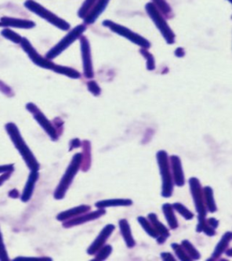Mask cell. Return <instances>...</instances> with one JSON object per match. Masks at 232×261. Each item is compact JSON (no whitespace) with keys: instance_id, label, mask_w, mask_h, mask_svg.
<instances>
[{"instance_id":"cell-1","label":"cell","mask_w":232,"mask_h":261,"mask_svg":"<svg viewBox=\"0 0 232 261\" xmlns=\"http://www.w3.org/2000/svg\"><path fill=\"white\" fill-rule=\"evenodd\" d=\"M6 130L7 134H9L15 147L18 149L21 156L23 157L24 161L26 162L29 168L31 169V171H38L40 165L36 161L32 151H30L29 146L25 143L17 125L13 122H9L6 125Z\"/></svg>"},{"instance_id":"cell-2","label":"cell","mask_w":232,"mask_h":261,"mask_svg":"<svg viewBox=\"0 0 232 261\" xmlns=\"http://www.w3.org/2000/svg\"><path fill=\"white\" fill-rule=\"evenodd\" d=\"M145 9L148 16L151 18L152 22L156 26L158 30L161 32L165 41L173 45L175 42V34L172 29L170 28L168 23L166 22L165 18H163L162 12L160 11L153 3H147L145 6Z\"/></svg>"},{"instance_id":"cell-3","label":"cell","mask_w":232,"mask_h":261,"mask_svg":"<svg viewBox=\"0 0 232 261\" xmlns=\"http://www.w3.org/2000/svg\"><path fill=\"white\" fill-rule=\"evenodd\" d=\"M82 164V153H76L75 156L73 157V160L70 163L66 172L64 173L63 178L61 179V181L58 186L56 192H55V198L57 200H61L64 197L65 192H67L72 181L74 180L76 174L81 168Z\"/></svg>"},{"instance_id":"cell-4","label":"cell","mask_w":232,"mask_h":261,"mask_svg":"<svg viewBox=\"0 0 232 261\" xmlns=\"http://www.w3.org/2000/svg\"><path fill=\"white\" fill-rule=\"evenodd\" d=\"M103 25L105 27L109 28L111 29V31L115 32L117 35H121L122 37L131 41L132 43H134V44L139 46V47L146 48V49L151 47V43L149 41L145 39V37H143L142 35H138L137 33L132 31L131 29L123 27L122 25L115 23V22H113L111 20H105V21H104Z\"/></svg>"},{"instance_id":"cell-5","label":"cell","mask_w":232,"mask_h":261,"mask_svg":"<svg viewBox=\"0 0 232 261\" xmlns=\"http://www.w3.org/2000/svg\"><path fill=\"white\" fill-rule=\"evenodd\" d=\"M190 186H191V192H192V198L194 200L195 207L197 209L199 215V225L197 227V232H203V227L205 225V217H206V208L203 197V192L202 191V187L200 181L196 178L190 179Z\"/></svg>"},{"instance_id":"cell-6","label":"cell","mask_w":232,"mask_h":261,"mask_svg":"<svg viewBox=\"0 0 232 261\" xmlns=\"http://www.w3.org/2000/svg\"><path fill=\"white\" fill-rule=\"evenodd\" d=\"M158 163L160 166V172L163 179V197L168 198L172 196L174 191V182L170 170L168 155L166 151H160L157 153Z\"/></svg>"},{"instance_id":"cell-7","label":"cell","mask_w":232,"mask_h":261,"mask_svg":"<svg viewBox=\"0 0 232 261\" xmlns=\"http://www.w3.org/2000/svg\"><path fill=\"white\" fill-rule=\"evenodd\" d=\"M86 29H87L86 26L80 25V26H77L76 29H73L68 35L64 36V38L58 43L56 47L47 53V59L52 60L56 57H58L59 54H61L64 49L69 47L73 42H75L86 31Z\"/></svg>"},{"instance_id":"cell-8","label":"cell","mask_w":232,"mask_h":261,"mask_svg":"<svg viewBox=\"0 0 232 261\" xmlns=\"http://www.w3.org/2000/svg\"><path fill=\"white\" fill-rule=\"evenodd\" d=\"M26 6H28V8L30 9L31 11L35 12L38 16H40L41 18L47 19L48 22L54 24L56 27H58L59 29H61L62 30H67V29H70L69 24H67L64 20L58 18L56 15H54L53 13L48 11L46 8H44L43 6H41L39 4L35 3L34 1H31V0L27 1Z\"/></svg>"},{"instance_id":"cell-9","label":"cell","mask_w":232,"mask_h":261,"mask_svg":"<svg viewBox=\"0 0 232 261\" xmlns=\"http://www.w3.org/2000/svg\"><path fill=\"white\" fill-rule=\"evenodd\" d=\"M27 107H28V110L34 115L35 120L38 122V123L43 127V129L46 131V133L50 136V138L54 140V141L58 140L59 135H58L56 128L54 127V125L51 123V122L41 113L39 109L34 104H29V105H27Z\"/></svg>"},{"instance_id":"cell-10","label":"cell","mask_w":232,"mask_h":261,"mask_svg":"<svg viewBox=\"0 0 232 261\" xmlns=\"http://www.w3.org/2000/svg\"><path fill=\"white\" fill-rule=\"evenodd\" d=\"M21 46L24 48V50L29 54L30 59L35 63L36 65L47 68V69H51L54 71L55 68L57 67V64H53L50 60H48L47 58H43L41 57L38 53L35 51L34 47L31 46V44L29 43L28 39L26 38H22L21 41Z\"/></svg>"},{"instance_id":"cell-11","label":"cell","mask_w":232,"mask_h":261,"mask_svg":"<svg viewBox=\"0 0 232 261\" xmlns=\"http://www.w3.org/2000/svg\"><path fill=\"white\" fill-rule=\"evenodd\" d=\"M81 51L85 76L87 78L91 79L93 77V63H92L90 45L87 37L85 36H83L81 38Z\"/></svg>"},{"instance_id":"cell-12","label":"cell","mask_w":232,"mask_h":261,"mask_svg":"<svg viewBox=\"0 0 232 261\" xmlns=\"http://www.w3.org/2000/svg\"><path fill=\"white\" fill-rule=\"evenodd\" d=\"M114 230H115V226L112 224H108L107 226L105 227L104 230L99 234L98 237L90 246V248L87 250V253L89 255H94L105 245V241L107 240V238L110 237L112 232H114Z\"/></svg>"},{"instance_id":"cell-13","label":"cell","mask_w":232,"mask_h":261,"mask_svg":"<svg viewBox=\"0 0 232 261\" xmlns=\"http://www.w3.org/2000/svg\"><path fill=\"white\" fill-rule=\"evenodd\" d=\"M105 213V210L100 209L98 210H96V211L88 213V214L83 215V216L79 215L77 217L72 218V219L67 220V221H64L63 226L64 228H70V227L80 225V224H83V223H86L87 221H93V220H95L97 218H100L101 216H103Z\"/></svg>"},{"instance_id":"cell-14","label":"cell","mask_w":232,"mask_h":261,"mask_svg":"<svg viewBox=\"0 0 232 261\" xmlns=\"http://www.w3.org/2000/svg\"><path fill=\"white\" fill-rule=\"evenodd\" d=\"M171 164H172V168L174 171V181L176 185L179 187L184 185L185 180H184V175H183V172L181 168L180 158L175 155L171 157Z\"/></svg>"},{"instance_id":"cell-15","label":"cell","mask_w":232,"mask_h":261,"mask_svg":"<svg viewBox=\"0 0 232 261\" xmlns=\"http://www.w3.org/2000/svg\"><path fill=\"white\" fill-rule=\"evenodd\" d=\"M38 177H39L38 171H32L31 172V174L29 175L28 182L25 186L23 194L21 196V200L24 203L29 202V200L32 197V194L34 192L35 183H36V180H38Z\"/></svg>"},{"instance_id":"cell-16","label":"cell","mask_w":232,"mask_h":261,"mask_svg":"<svg viewBox=\"0 0 232 261\" xmlns=\"http://www.w3.org/2000/svg\"><path fill=\"white\" fill-rule=\"evenodd\" d=\"M148 218H149V221H151L152 226L154 227V229L156 230V232L159 234V238L157 239L159 243H163L166 238H168L170 236V233H169L168 229L166 227L163 225L160 221L157 219L156 215L154 213H151V214L148 215Z\"/></svg>"},{"instance_id":"cell-17","label":"cell","mask_w":232,"mask_h":261,"mask_svg":"<svg viewBox=\"0 0 232 261\" xmlns=\"http://www.w3.org/2000/svg\"><path fill=\"white\" fill-rule=\"evenodd\" d=\"M110 0H98L93 9L85 18V22L87 24H93L99 18V16L104 12Z\"/></svg>"},{"instance_id":"cell-18","label":"cell","mask_w":232,"mask_h":261,"mask_svg":"<svg viewBox=\"0 0 232 261\" xmlns=\"http://www.w3.org/2000/svg\"><path fill=\"white\" fill-rule=\"evenodd\" d=\"M90 209H91L90 206H87V205L78 206L74 209H68V210L61 212L60 214L58 215V220L61 221H67V220L77 217L79 215L84 214L87 211H89Z\"/></svg>"},{"instance_id":"cell-19","label":"cell","mask_w":232,"mask_h":261,"mask_svg":"<svg viewBox=\"0 0 232 261\" xmlns=\"http://www.w3.org/2000/svg\"><path fill=\"white\" fill-rule=\"evenodd\" d=\"M119 226H120V230H121V233H122L123 239L125 241V243L127 245L128 248H133L135 246V241H134V237L132 235L131 232V229L129 226V223L126 220H121L119 221Z\"/></svg>"},{"instance_id":"cell-20","label":"cell","mask_w":232,"mask_h":261,"mask_svg":"<svg viewBox=\"0 0 232 261\" xmlns=\"http://www.w3.org/2000/svg\"><path fill=\"white\" fill-rule=\"evenodd\" d=\"M2 26H10L15 28H22V29H31L35 27V24L32 21H26L21 19H14V18H4L1 19Z\"/></svg>"},{"instance_id":"cell-21","label":"cell","mask_w":232,"mask_h":261,"mask_svg":"<svg viewBox=\"0 0 232 261\" xmlns=\"http://www.w3.org/2000/svg\"><path fill=\"white\" fill-rule=\"evenodd\" d=\"M133 204L131 200H107V201H101L95 204V206L99 209H104L106 207H115V206H130Z\"/></svg>"},{"instance_id":"cell-22","label":"cell","mask_w":232,"mask_h":261,"mask_svg":"<svg viewBox=\"0 0 232 261\" xmlns=\"http://www.w3.org/2000/svg\"><path fill=\"white\" fill-rule=\"evenodd\" d=\"M232 239V232H226L223 237L221 238V241L218 243L216 249H215L212 258L213 259H217L219 256H221L225 250H226L228 245L231 242Z\"/></svg>"},{"instance_id":"cell-23","label":"cell","mask_w":232,"mask_h":261,"mask_svg":"<svg viewBox=\"0 0 232 261\" xmlns=\"http://www.w3.org/2000/svg\"><path fill=\"white\" fill-rule=\"evenodd\" d=\"M203 197H204V203L207 206V209H209L210 212H214L217 210V207L215 204L214 198H213V191L210 187H205L203 190Z\"/></svg>"},{"instance_id":"cell-24","label":"cell","mask_w":232,"mask_h":261,"mask_svg":"<svg viewBox=\"0 0 232 261\" xmlns=\"http://www.w3.org/2000/svg\"><path fill=\"white\" fill-rule=\"evenodd\" d=\"M163 213L168 221L169 226L171 229H176L178 227V221L174 212V207L171 204H164L163 206Z\"/></svg>"},{"instance_id":"cell-25","label":"cell","mask_w":232,"mask_h":261,"mask_svg":"<svg viewBox=\"0 0 232 261\" xmlns=\"http://www.w3.org/2000/svg\"><path fill=\"white\" fill-rule=\"evenodd\" d=\"M90 151H91V147H90V143L88 141H85L84 142V155H86V157L82 155V164L81 166H83V171L87 172V170L89 169L90 166V160H91V154H90Z\"/></svg>"},{"instance_id":"cell-26","label":"cell","mask_w":232,"mask_h":261,"mask_svg":"<svg viewBox=\"0 0 232 261\" xmlns=\"http://www.w3.org/2000/svg\"><path fill=\"white\" fill-rule=\"evenodd\" d=\"M138 221L141 223L142 227L145 229V232H147L151 237L154 238H159V234L156 232V230L154 229V227L152 226V224L150 223L149 221H147L144 217H139L138 218Z\"/></svg>"},{"instance_id":"cell-27","label":"cell","mask_w":232,"mask_h":261,"mask_svg":"<svg viewBox=\"0 0 232 261\" xmlns=\"http://www.w3.org/2000/svg\"><path fill=\"white\" fill-rule=\"evenodd\" d=\"M56 73L58 74H62L64 76H69L71 78L74 79H77L80 77V74L76 71V70L72 69L69 67H64V66H61V65H57V67L54 70Z\"/></svg>"},{"instance_id":"cell-28","label":"cell","mask_w":232,"mask_h":261,"mask_svg":"<svg viewBox=\"0 0 232 261\" xmlns=\"http://www.w3.org/2000/svg\"><path fill=\"white\" fill-rule=\"evenodd\" d=\"M181 246L183 247V249L186 251V253L188 256L192 259V260H199L201 258L200 253L198 252L197 250L193 247V245L190 243L188 240H183L181 242Z\"/></svg>"},{"instance_id":"cell-29","label":"cell","mask_w":232,"mask_h":261,"mask_svg":"<svg viewBox=\"0 0 232 261\" xmlns=\"http://www.w3.org/2000/svg\"><path fill=\"white\" fill-rule=\"evenodd\" d=\"M173 207H174V209H175V210H177L182 217H184V219H186V220H192V218L194 217L193 213H192L189 209L186 208L185 206H183V205L180 204V203H174V205H173Z\"/></svg>"},{"instance_id":"cell-30","label":"cell","mask_w":232,"mask_h":261,"mask_svg":"<svg viewBox=\"0 0 232 261\" xmlns=\"http://www.w3.org/2000/svg\"><path fill=\"white\" fill-rule=\"evenodd\" d=\"M172 246H173V249H174V251L176 252V255H177L179 260H180V261H191L192 260L188 256V254L186 253V251L182 246L178 245L177 243H174Z\"/></svg>"},{"instance_id":"cell-31","label":"cell","mask_w":232,"mask_h":261,"mask_svg":"<svg viewBox=\"0 0 232 261\" xmlns=\"http://www.w3.org/2000/svg\"><path fill=\"white\" fill-rule=\"evenodd\" d=\"M157 8L164 15H169L172 12L171 6H169L168 3L165 0H152V2Z\"/></svg>"},{"instance_id":"cell-32","label":"cell","mask_w":232,"mask_h":261,"mask_svg":"<svg viewBox=\"0 0 232 261\" xmlns=\"http://www.w3.org/2000/svg\"><path fill=\"white\" fill-rule=\"evenodd\" d=\"M141 54L145 57L146 61H147V69L153 70L155 68V62H154V58L152 57L151 53L148 52L146 50V48H144L141 50Z\"/></svg>"},{"instance_id":"cell-33","label":"cell","mask_w":232,"mask_h":261,"mask_svg":"<svg viewBox=\"0 0 232 261\" xmlns=\"http://www.w3.org/2000/svg\"><path fill=\"white\" fill-rule=\"evenodd\" d=\"M96 0H86V2L83 4L81 9L79 10V17L82 18H85L88 15V12L90 8L93 6Z\"/></svg>"},{"instance_id":"cell-34","label":"cell","mask_w":232,"mask_h":261,"mask_svg":"<svg viewBox=\"0 0 232 261\" xmlns=\"http://www.w3.org/2000/svg\"><path fill=\"white\" fill-rule=\"evenodd\" d=\"M2 35H4L6 38H8L9 40H11L14 43H17V44L21 43V41H22V38L18 34H16L14 31L10 30V29L3 30Z\"/></svg>"},{"instance_id":"cell-35","label":"cell","mask_w":232,"mask_h":261,"mask_svg":"<svg viewBox=\"0 0 232 261\" xmlns=\"http://www.w3.org/2000/svg\"><path fill=\"white\" fill-rule=\"evenodd\" d=\"M99 250L100 251H99L98 255L95 257V260L104 261V260L108 258V256L110 255L113 249H112L110 245H107V246H103Z\"/></svg>"},{"instance_id":"cell-36","label":"cell","mask_w":232,"mask_h":261,"mask_svg":"<svg viewBox=\"0 0 232 261\" xmlns=\"http://www.w3.org/2000/svg\"><path fill=\"white\" fill-rule=\"evenodd\" d=\"M0 260L1 261L8 260V256H7V252H6V247H5V244H4V240H3L1 232H0Z\"/></svg>"},{"instance_id":"cell-37","label":"cell","mask_w":232,"mask_h":261,"mask_svg":"<svg viewBox=\"0 0 232 261\" xmlns=\"http://www.w3.org/2000/svg\"><path fill=\"white\" fill-rule=\"evenodd\" d=\"M87 87H88V90L93 93V95H99L101 93V89H100L98 85L96 84V82H88Z\"/></svg>"},{"instance_id":"cell-38","label":"cell","mask_w":232,"mask_h":261,"mask_svg":"<svg viewBox=\"0 0 232 261\" xmlns=\"http://www.w3.org/2000/svg\"><path fill=\"white\" fill-rule=\"evenodd\" d=\"M14 170V165L10 164V165H4V166H0V174H5V173H11Z\"/></svg>"},{"instance_id":"cell-39","label":"cell","mask_w":232,"mask_h":261,"mask_svg":"<svg viewBox=\"0 0 232 261\" xmlns=\"http://www.w3.org/2000/svg\"><path fill=\"white\" fill-rule=\"evenodd\" d=\"M81 146V142L78 139H74L71 141V148L70 150L72 149H75V148H78Z\"/></svg>"},{"instance_id":"cell-40","label":"cell","mask_w":232,"mask_h":261,"mask_svg":"<svg viewBox=\"0 0 232 261\" xmlns=\"http://www.w3.org/2000/svg\"><path fill=\"white\" fill-rule=\"evenodd\" d=\"M206 223H207L208 225H209V226L214 228V229H216V228L218 227V225H219V221H217V220H215V219H209V220L206 221Z\"/></svg>"},{"instance_id":"cell-41","label":"cell","mask_w":232,"mask_h":261,"mask_svg":"<svg viewBox=\"0 0 232 261\" xmlns=\"http://www.w3.org/2000/svg\"><path fill=\"white\" fill-rule=\"evenodd\" d=\"M10 176V173H5V174H1L0 176V185L5 181V180H7Z\"/></svg>"},{"instance_id":"cell-42","label":"cell","mask_w":232,"mask_h":261,"mask_svg":"<svg viewBox=\"0 0 232 261\" xmlns=\"http://www.w3.org/2000/svg\"><path fill=\"white\" fill-rule=\"evenodd\" d=\"M162 258L164 261H171V260L174 261V257L171 255L170 253H162Z\"/></svg>"},{"instance_id":"cell-43","label":"cell","mask_w":232,"mask_h":261,"mask_svg":"<svg viewBox=\"0 0 232 261\" xmlns=\"http://www.w3.org/2000/svg\"><path fill=\"white\" fill-rule=\"evenodd\" d=\"M175 55H176L177 57H179V58H182V57L184 56V51H183V49H182L181 47H180V48H178V49L176 50Z\"/></svg>"},{"instance_id":"cell-44","label":"cell","mask_w":232,"mask_h":261,"mask_svg":"<svg viewBox=\"0 0 232 261\" xmlns=\"http://www.w3.org/2000/svg\"><path fill=\"white\" fill-rule=\"evenodd\" d=\"M227 255L230 256V257H232V249L227 251Z\"/></svg>"},{"instance_id":"cell-45","label":"cell","mask_w":232,"mask_h":261,"mask_svg":"<svg viewBox=\"0 0 232 261\" xmlns=\"http://www.w3.org/2000/svg\"><path fill=\"white\" fill-rule=\"evenodd\" d=\"M228 1H230V2H231V3L232 4V0H228Z\"/></svg>"}]
</instances>
